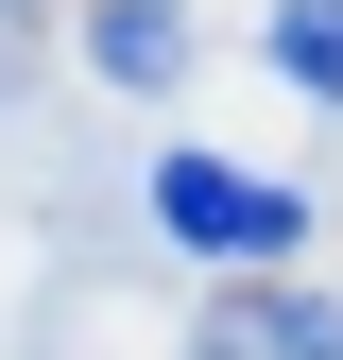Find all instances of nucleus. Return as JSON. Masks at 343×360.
<instances>
[{
  "label": "nucleus",
  "instance_id": "obj_1",
  "mask_svg": "<svg viewBox=\"0 0 343 360\" xmlns=\"http://www.w3.org/2000/svg\"><path fill=\"white\" fill-rule=\"evenodd\" d=\"M155 223H172L189 257H224V275H275V257L309 240V206L257 189V172H224V155H155Z\"/></svg>",
  "mask_w": 343,
  "mask_h": 360
},
{
  "label": "nucleus",
  "instance_id": "obj_2",
  "mask_svg": "<svg viewBox=\"0 0 343 360\" xmlns=\"http://www.w3.org/2000/svg\"><path fill=\"white\" fill-rule=\"evenodd\" d=\"M189 360H343V309L326 292H224L189 326Z\"/></svg>",
  "mask_w": 343,
  "mask_h": 360
},
{
  "label": "nucleus",
  "instance_id": "obj_3",
  "mask_svg": "<svg viewBox=\"0 0 343 360\" xmlns=\"http://www.w3.org/2000/svg\"><path fill=\"white\" fill-rule=\"evenodd\" d=\"M86 52H103V86H172V69H189V0H103Z\"/></svg>",
  "mask_w": 343,
  "mask_h": 360
},
{
  "label": "nucleus",
  "instance_id": "obj_4",
  "mask_svg": "<svg viewBox=\"0 0 343 360\" xmlns=\"http://www.w3.org/2000/svg\"><path fill=\"white\" fill-rule=\"evenodd\" d=\"M275 69L309 103H343V0H275Z\"/></svg>",
  "mask_w": 343,
  "mask_h": 360
}]
</instances>
